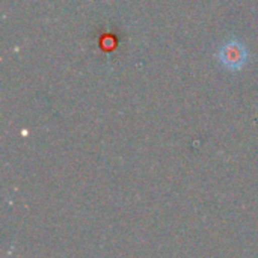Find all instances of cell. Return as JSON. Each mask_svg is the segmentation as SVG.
Returning a JSON list of instances; mask_svg holds the SVG:
<instances>
[{
	"instance_id": "1",
	"label": "cell",
	"mask_w": 258,
	"mask_h": 258,
	"mask_svg": "<svg viewBox=\"0 0 258 258\" xmlns=\"http://www.w3.org/2000/svg\"><path fill=\"white\" fill-rule=\"evenodd\" d=\"M248 50L243 45V42H240L237 38H231L228 39L218 51V60L219 63L230 70V71H239L242 70L246 62H248Z\"/></svg>"
}]
</instances>
